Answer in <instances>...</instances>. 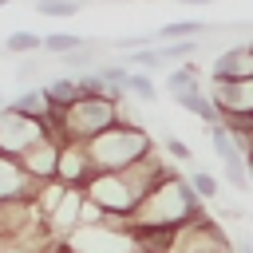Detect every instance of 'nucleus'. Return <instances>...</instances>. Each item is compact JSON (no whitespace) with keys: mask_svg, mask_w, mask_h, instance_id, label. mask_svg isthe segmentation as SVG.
<instances>
[{"mask_svg":"<svg viewBox=\"0 0 253 253\" xmlns=\"http://www.w3.org/2000/svg\"><path fill=\"white\" fill-rule=\"evenodd\" d=\"M12 107H16V111H24V115H32V119H43L51 103H47V91H43V87H32V91L16 95V99H12Z\"/></svg>","mask_w":253,"mask_h":253,"instance_id":"f3484780","label":"nucleus"},{"mask_svg":"<svg viewBox=\"0 0 253 253\" xmlns=\"http://www.w3.org/2000/svg\"><path fill=\"white\" fill-rule=\"evenodd\" d=\"M166 154H170V158H178V162H190V158H194V150H190L182 138H174V134L166 138Z\"/></svg>","mask_w":253,"mask_h":253,"instance_id":"a878e982","label":"nucleus"},{"mask_svg":"<svg viewBox=\"0 0 253 253\" xmlns=\"http://www.w3.org/2000/svg\"><path fill=\"white\" fill-rule=\"evenodd\" d=\"M115 123H119V99L111 95H79L71 107H63V134L79 142H91Z\"/></svg>","mask_w":253,"mask_h":253,"instance_id":"7ed1b4c3","label":"nucleus"},{"mask_svg":"<svg viewBox=\"0 0 253 253\" xmlns=\"http://www.w3.org/2000/svg\"><path fill=\"white\" fill-rule=\"evenodd\" d=\"M83 43H87V40L75 36V32H55V36L43 40V51H47V55H67V51H75V47H83Z\"/></svg>","mask_w":253,"mask_h":253,"instance_id":"4be33fe9","label":"nucleus"},{"mask_svg":"<svg viewBox=\"0 0 253 253\" xmlns=\"http://www.w3.org/2000/svg\"><path fill=\"white\" fill-rule=\"evenodd\" d=\"M194 51H198V36H190V40H170V43H158V55H162V63H182V59H194Z\"/></svg>","mask_w":253,"mask_h":253,"instance_id":"a211bd4d","label":"nucleus"},{"mask_svg":"<svg viewBox=\"0 0 253 253\" xmlns=\"http://www.w3.org/2000/svg\"><path fill=\"white\" fill-rule=\"evenodd\" d=\"M190 186L198 190V198H202V202H210V198H217V194H221V182H217L210 170H190Z\"/></svg>","mask_w":253,"mask_h":253,"instance_id":"b1692460","label":"nucleus"},{"mask_svg":"<svg viewBox=\"0 0 253 253\" xmlns=\"http://www.w3.org/2000/svg\"><path fill=\"white\" fill-rule=\"evenodd\" d=\"M59 138H51V134H43V138H36L28 150H20L16 154V162L24 166V174L28 178H36V182H47V178H55V166H59Z\"/></svg>","mask_w":253,"mask_h":253,"instance_id":"0eeeda50","label":"nucleus"},{"mask_svg":"<svg viewBox=\"0 0 253 253\" xmlns=\"http://www.w3.org/2000/svg\"><path fill=\"white\" fill-rule=\"evenodd\" d=\"M174 103L182 107V111H190V115H198L206 126H213V123H221V111L213 107V99H210V91H202V87H194V91H182V95H174Z\"/></svg>","mask_w":253,"mask_h":253,"instance_id":"f8f14e48","label":"nucleus"},{"mask_svg":"<svg viewBox=\"0 0 253 253\" xmlns=\"http://www.w3.org/2000/svg\"><path fill=\"white\" fill-rule=\"evenodd\" d=\"M221 170H225V182L233 186V190H249V162L245 158H233V162H221Z\"/></svg>","mask_w":253,"mask_h":253,"instance_id":"393cba45","label":"nucleus"},{"mask_svg":"<svg viewBox=\"0 0 253 253\" xmlns=\"http://www.w3.org/2000/svg\"><path fill=\"white\" fill-rule=\"evenodd\" d=\"M83 194H87L91 202H99L107 213H130V210L142 202V198L134 194V186L126 182L123 170H95V174L87 178Z\"/></svg>","mask_w":253,"mask_h":253,"instance_id":"20e7f679","label":"nucleus"},{"mask_svg":"<svg viewBox=\"0 0 253 253\" xmlns=\"http://www.w3.org/2000/svg\"><path fill=\"white\" fill-rule=\"evenodd\" d=\"M36 138H43V119H32V115L16 111L12 103H4L0 107V150L4 154H20Z\"/></svg>","mask_w":253,"mask_h":253,"instance_id":"39448f33","label":"nucleus"},{"mask_svg":"<svg viewBox=\"0 0 253 253\" xmlns=\"http://www.w3.org/2000/svg\"><path fill=\"white\" fill-rule=\"evenodd\" d=\"M47 253H79V249H75L71 241H51V245H47Z\"/></svg>","mask_w":253,"mask_h":253,"instance_id":"cd10ccee","label":"nucleus"},{"mask_svg":"<svg viewBox=\"0 0 253 253\" xmlns=\"http://www.w3.org/2000/svg\"><path fill=\"white\" fill-rule=\"evenodd\" d=\"M186 221H206V210H202V198L190 186V178H178L174 170L130 210V229H150V225L178 229Z\"/></svg>","mask_w":253,"mask_h":253,"instance_id":"f257e3e1","label":"nucleus"},{"mask_svg":"<svg viewBox=\"0 0 253 253\" xmlns=\"http://www.w3.org/2000/svg\"><path fill=\"white\" fill-rule=\"evenodd\" d=\"M202 32H206L202 20H170V24H162L154 32V40L158 43H170V40H190V36H202Z\"/></svg>","mask_w":253,"mask_h":253,"instance_id":"4468645a","label":"nucleus"},{"mask_svg":"<svg viewBox=\"0 0 253 253\" xmlns=\"http://www.w3.org/2000/svg\"><path fill=\"white\" fill-rule=\"evenodd\" d=\"M178 4H213V0H178Z\"/></svg>","mask_w":253,"mask_h":253,"instance_id":"c85d7f7f","label":"nucleus"},{"mask_svg":"<svg viewBox=\"0 0 253 253\" xmlns=\"http://www.w3.org/2000/svg\"><path fill=\"white\" fill-rule=\"evenodd\" d=\"M36 75H40L36 63H20V67H16V79H20V83H28V79H36Z\"/></svg>","mask_w":253,"mask_h":253,"instance_id":"bb28decb","label":"nucleus"},{"mask_svg":"<svg viewBox=\"0 0 253 253\" xmlns=\"http://www.w3.org/2000/svg\"><path fill=\"white\" fill-rule=\"evenodd\" d=\"M87 150H91L95 170H123V166H130L134 158H142L146 150H154V142H150L146 126L115 123V126H107L103 134H95V138L87 142Z\"/></svg>","mask_w":253,"mask_h":253,"instance_id":"f03ea898","label":"nucleus"},{"mask_svg":"<svg viewBox=\"0 0 253 253\" xmlns=\"http://www.w3.org/2000/svg\"><path fill=\"white\" fill-rule=\"evenodd\" d=\"M210 130V142H213V154L221 158V162H233V158H245L241 154V146H237V138L221 126V123H213V126H206Z\"/></svg>","mask_w":253,"mask_h":253,"instance_id":"dca6fc26","label":"nucleus"},{"mask_svg":"<svg viewBox=\"0 0 253 253\" xmlns=\"http://www.w3.org/2000/svg\"><path fill=\"white\" fill-rule=\"evenodd\" d=\"M83 186H67V194H63V202L43 217V225H47V233L55 237V241H67L75 229H79V213H83Z\"/></svg>","mask_w":253,"mask_h":253,"instance_id":"1a4fd4ad","label":"nucleus"},{"mask_svg":"<svg viewBox=\"0 0 253 253\" xmlns=\"http://www.w3.org/2000/svg\"><path fill=\"white\" fill-rule=\"evenodd\" d=\"M245 75H253V47L249 43L225 47L210 67V79H245Z\"/></svg>","mask_w":253,"mask_h":253,"instance_id":"9b49d317","label":"nucleus"},{"mask_svg":"<svg viewBox=\"0 0 253 253\" xmlns=\"http://www.w3.org/2000/svg\"><path fill=\"white\" fill-rule=\"evenodd\" d=\"M249 47H253V40H249Z\"/></svg>","mask_w":253,"mask_h":253,"instance_id":"2f4dec72","label":"nucleus"},{"mask_svg":"<svg viewBox=\"0 0 253 253\" xmlns=\"http://www.w3.org/2000/svg\"><path fill=\"white\" fill-rule=\"evenodd\" d=\"M95 174V162H91V150L87 142L79 138H67L59 146V166H55V178L67 182V186H87V178Z\"/></svg>","mask_w":253,"mask_h":253,"instance_id":"6e6552de","label":"nucleus"},{"mask_svg":"<svg viewBox=\"0 0 253 253\" xmlns=\"http://www.w3.org/2000/svg\"><path fill=\"white\" fill-rule=\"evenodd\" d=\"M198 83H202V67H198L194 59H182V63H178V67H174V71L166 75V91H170V95L194 91Z\"/></svg>","mask_w":253,"mask_h":253,"instance_id":"ddd939ff","label":"nucleus"},{"mask_svg":"<svg viewBox=\"0 0 253 253\" xmlns=\"http://www.w3.org/2000/svg\"><path fill=\"white\" fill-rule=\"evenodd\" d=\"M210 99L221 115H253V75H245V79H210Z\"/></svg>","mask_w":253,"mask_h":253,"instance_id":"423d86ee","label":"nucleus"},{"mask_svg":"<svg viewBox=\"0 0 253 253\" xmlns=\"http://www.w3.org/2000/svg\"><path fill=\"white\" fill-rule=\"evenodd\" d=\"M36 190H40V182L24 174V166L16 162V154H0V202L4 198H28V202H36Z\"/></svg>","mask_w":253,"mask_h":253,"instance_id":"9d476101","label":"nucleus"},{"mask_svg":"<svg viewBox=\"0 0 253 253\" xmlns=\"http://www.w3.org/2000/svg\"><path fill=\"white\" fill-rule=\"evenodd\" d=\"M4 4H12V0H0V8H4Z\"/></svg>","mask_w":253,"mask_h":253,"instance_id":"c756f323","label":"nucleus"},{"mask_svg":"<svg viewBox=\"0 0 253 253\" xmlns=\"http://www.w3.org/2000/svg\"><path fill=\"white\" fill-rule=\"evenodd\" d=\"M126 67H142V71H154V67H162V55H158V43H146V47H134V51H126V59H123Z\"/></svg>","mask_w":253,"mask_h":253,"instance_id":"5701e85b","label":"nucleus"},{"mask_svg":"<svg viewBox=\"0 0 253 253\" xmlns=\"http://www.w3.org/2000/svg\"><path fill=\"white\" fill-rule=\"evenodd\" d=\"M0 107H4V91H0Z\"/></svg>","mask_w":253,"mask_h":253,"instance_id":"7c9ffc66","label":"nucleus"},{"mask_svg":"<svg viewBox=\"0 0 253 253\" xmlns=\"http://www.w3.org/2000/svg\"><path fill=\"white\" fill-rule=\"evenodd\" d=\"M4 51H12V55H28V51H43V40H40L36 32H12V36L4 40Z\"/></svg>","mask_w":253,"mask_h":253,"instance_id":"412c9836","label":"nucleus"},{"mask_svg":"<svg viewBox=\"0 0 253 253\" xmlns=\"http://www.w3.org/2000/svg\"><path fill=\"white\" fill-rule=\"evenodd\" d=\"M43 91H47V103H51V107H71V103L79 99V83H75V75L51 79V83H43Z\"/></svg>","mask_w":253,"mask_h":253,"instance_id":"2eb2a0df","label":"nucleus"},{"mask_svg":"<svg viewBox=\"0 0 253 253\" xmlns=\"http://www.w3.org/2000/svg\"><path fill=\"white\" fill-rule=\"evenodd\" d=\"M79 8H83V0H36V12L51 16V20H71Z\"/></svg>","mask_w":253,"mask_h":253,"instance_id":"aec40b11","label":"nucleus"},{"mask_svg":"<svg viewBox=\"0 0 253 253\" xmlns=\"http://www.w3.org/2000/svg\"><path fill=\"white\" fill-rule=\"evenodd\" d=\"M126 95H134L138 103H154V99H158V87H154V79L138 67V71L126 75Z\"/></svg>","mask_w":253,"mask_h":253,"instance_id":"6ab92c4d","label":"nucleus"}]
</instances>
